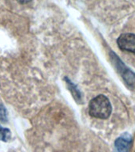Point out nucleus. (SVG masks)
<instances>
[{"label":"nucleus","instance_id":"nucleus-2","mask_svg":"<svg viewBox=\"0 0 135 152\" xmlns=\"http://www.w3.org/2000/svg\"><path fill=\"white\" fill-rule=\"evenodd\" d=\"M111 61L113 62L114 65L118 69V71L120 73L123 78L130 87H134L135 86V74L130 69H129L121 59L118 58V56H116L113 52H111Z\"/></svg>","mask_w":135,"mask_h":152},{"label":"nucleus","instance_id":"nucleus-6","mask_svg":"<svg viewBox=\"0 0 135 152\" xmlns=\"http://www.w3.org/2000/svg\"><path fill=\"white\" fill-rule=\"evenodd\" d=\"M11 138V132L8 128H2L0 125V140L3 142H8Z\"/></svg>","mask_w":135,"mask_h":152},{"label":"nucleus","instance_id":"nucleus-4","mask_svg":"<svg viewBox=\"0 0 135 152\" xmlns=\"http://www.w3.org/2000/svg\"><path fill=\"white\" fill-rule=\"evenodd\" d=\"M132 144V137L128 134H124L118 137L115 142V147L117 152H128Z\"/></svg>","mask_w":135,"mask_h":152},{"label":"nucleus","instance_id":"nucleus-8","mask_svg":"<svg viewBox=\"0 0 135 152\" xmlns=\"http://www.w3.org/2000/svg\"><path fill=\"white\" fill-rule=\"evenodd\" d=\"M17 2H19L20 4H27L28 2H32L33 0H16Z\"/></svg>","mask_w":135,"mask_h":152},{"label":"nucleus","instance_id":"nucleus-5","mask_svg":"<svg viewBox=\"0 0 135 152\" xmlns=\"http://www.w3.org/2000/svg\"><path fill=\"white\" fill-rule=\"evenodd\" d=\"M65 80L66 81V83H67V85L69 86V90H70L71 93H72V95L74 97V99L76 101H78V102H81V95L80 91L78 90L77 86L69 78H65Z\"/></svg>","mask_w":135,"mask_h":152},{"label":"nucleus","instance_id":"nucleus-1","mask_svg":"<svg viewBox=\"0 0 135 152\" xmlns=\"http://www.w3.org/2000/svg\"><path fill=\"white\" fill-rule=\"evenodd\" d=\"M89 113L95 118L107 119L111 113V102L106 96L98 95L89 102Z\"/></svg>","mask_w":135,"mask_h":152},{"label":"nucleus","instance_id":"nucleus-7","mask_svg":"<svg viewBox=\"0 0 135 152\" xmlns=\"http://www.w3.org/2000/svg\"><path fill=\"white\" fill-rule=\"evenodd\" d=\"M8 121L7 118V112L5 106L2 104H0V121L2 123H7Z\"/></svg>","mask_w":135,"mask_h":152},{"label":"nucleus","instance_id":"nucleus-3","mask_svg":"<svg viewBox=\"0 0 135 152\" xmlns=\"http://www.w3.org/2000/svg\"><path fill=\"white\" fill-rule=\"evenodd\" d=\"M118 48L123 51L135 54V35L133 33H124L117 40Z\"/></svg>","mask_w":135,"mask_h":152}]
</instances>
